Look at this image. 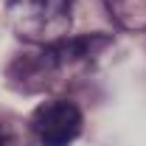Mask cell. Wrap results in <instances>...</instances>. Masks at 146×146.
Returning <instances> with one entry per match:
<instances>
[{
	"label": "cell",
	"instance_id": "1",
	"mask_svg": "<svg viewBox=\"0 0 146 146\" xmlns=\"http://www.w3.org/2000/svg\"><path fill=\"white\" fill-rule=\"evenodd\" d=\"M110 48V36L90 34V36H65L51 45H39L36 54H23L11 62L9 79L23 93L48 90L76 73L87 70L98 54Z\"/></svg>",
	"mask_w": 146,
	"mask_h": 146
},
{
	"label": "cell",
	"instance_id": "2",
	"mask_svg": "<svg viewBox=\"0 0 146 146\" xmlns=\"http://www.w3.org/2000/svg\"><path fill=\"white\" fill-rule=\"evenodd\" d=\"M6 14L20 39L51 45L70 31L73 0H6Z\"/></svg>",
	"mask_w": 146,
	"mask_h": 146
},
{
	"label": "cell",
	"instance_id": "3",
	"mask_svg": "<svg viewBox=\"0 0 146 146\" xmlns=\"http://www.w3.org/2000/svg\"><path fill=\"white\" fill-rule=\"evenodd\" d=\"M28 129L42 146H68L82 132V110L65 98H48L31 112Z\"/></svg>",
	"mask_w": 146,
	"mask_h": 146
},
{
	"label": "cell",
	"instance_id": "4",
	"mask_svg": "<svg viewBox=\"0 0 146 146\" xmlns=\"http://www.w3.org/2000/svg\"><path fill=\"white\" fill-rule=\"evenodd\" d=\"M124 31H146V0H104Z\"/></svg>",
	"mask_w": 146,
	"mask_h": 146
},
{
	"label": "cell",
	"instance_id": "5",
	"mask_svg": "<svg viewBox=\"0 0 146 146\" xmlns=\"http://www.w3.org/2000/svg\"><path fill=\"white\" fill-rule=\"evenodd\" d=\"M0 146H28L25 129L20 127L14 118L0 115Z\"/></svg>",
	"mask_w": 146,
	"mask_h": 146
}]
</instances>
